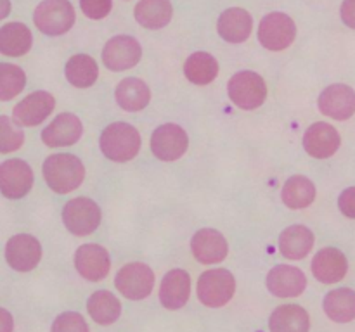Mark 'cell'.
Instances as JSON below:
<instances>
[{
  "label": "cell",
  "instance_id": "cell-1",
  "mask_svg": "<svg viewBox=\"0 0 355 332\" xmlns=\"http://www.w3.org/2000/svg\"><path fill=\"white\" fill-rule=\"evenodd\" d=\"M44 178L55 194H68L78 189L85 178L82 159L73 154H52L44 161Z\"/></svg>",
  "mask_w": 355,
  "mask_h": 332
},
{
  "label": "cell",
  "instance_id": "cell-2",
  "mask_svg": "<svg viewBox=\"0 0 355 332\" xmlns=\"http://www.w3.org/2000/svg\"><path fill=\"white\" fill-rule=\"evenodd\" d=\"M141 149V135L128 123H111L101 133V151L111 161H130Z\"/></svg>",
  "mask_w": 355,
  "mask_h": 332
},
{
  "label": "cell",
  "instance_id": "cell-3",
  "mask_svg": "<svg viewBox=\"0 0 355 332\" xmlns=\"http://www.w3.org/2000/svg\"><path fill=\"white\" fill-rule=\"evenodd\" d=\"M33 21L42 33L58 37L71 30L75 24V9L69 0H44L35 9Z\"/></svg>",
  "mask_w": 355,
  "mask_h": 332
},
{
  "label": "cell",
  "instance_id": "cell-4",
  "mask_svg": "<svg viewBox=\"0 0 355 332\" xmlns=\"http://www.w3.org/2000/svg\"><path fill=\"white\" fill-rule=\"evenodd\" d=\"M236 280L225 268H214L201 273L198 280V297L205 306L220 308L232 299Z\"/></svg>",
  "mask_w": 355,
  "mask_h": 332
},
{
  "label": "cell",
  "instance_id": "cell-5",
  "mask_svg": "<svg viewBox=\"0 0 355 332\" xmlns=\"http://www.w3.org/2000/svg\"><path fill=\"white\" fill-rule=\"evenodd\" d=\"M229 97L238 107L246 111L257 109L266 102L267 85L260 75L253 71L236 73L227 85Z\"/></svg>",
  "mask_w": 355,
  "mask_h": 332
},
{
  "label": "cell",
  "instance_id": "cell-6",
  "mask_svg": "<svg viewBox=\"0 0 355 332\" xmlns=\"http://www.w3.org/2000/svg\"><path fill=\"white\" fill-rule=\"evenodd\" d=\"M62 221L73 235H89L99 227L101 208L89 197H75L62 210Z\"/></svg>",
  "mask_w": 355,
  "mask_h": 332
},
{
  "label": "cell",
  "instance_id": "cell-7",
  "mask_svg": "<svg viewBox=\"0 0 355 332\" xmlns=\"http://www.w3.org/2000/svg\"><path fill=\"white\" fill-rule=\"evenodd\" d=\"M297 37V26L290 16L283 12H270L260 21L259 40L269 50H284Z\"/></svg>",
  "mask_w": 355,
  "mask_h": 332
},
{
  "label": "cell",
  "instance_id": "cell-8",
  "mask_svg": "<svg viewBox=\"0 0 355 332\" xmlns=\"http://www.w3.org/2000/svg\"><path fill=\"white\" fill-rule=\"evenodd\" d=\"M114 286L128 299H144L155 286V273L144 263H128L116 273Z\"/></svg>",
  "mask_w": 355,
  "mask_h": 332
},
{
  "label": "cell",
  "instance_id": "cell-9",
  "mask_svg": "<svg viewBox=\"0 0 355 332\" xmlns=\"http://www.w3.org/2000/svg\"><path fill=\"white\" fill-rule=\"evenodd\" d=\"M189 138L186 130L175 123L156 128L151 135V152L162 161H175L187 151Z\"/></svg>",
  "mask_w": 355,
  "mask_h": 332
},
{
  "label": "cell",
  "instance_id": "cell-10",
  "mask_svg": "<svg viewBox=\"0 0 355 332\" xmlns=\"http://www.w3.org/2000/svg\"><path fill=\"white\" fill-rule=\"evenodd\" d=\"M141 44L128 35H116L103 48V61L111 71H125L141 61Z\"/></svg>",
  "mask_w": 355,
  "mask_h": 332
},
{
  "label": "cell",
  "instance_id": "cell-11",
  "mask_svg": "<svg viewBox=\"0 0 355 332\" xmlns=\"http://www.w3.org/2000/svg\"><path fill=\"white\" fill-rule=\"evenodd\" d=\"M33 185V172L23 159H7L0 165V190L9 199H21Z\"/></svg>",
  "mask_w": 355,
  "mask_h": 332
},
{
  "label": "cell",
  "instance_id": "cell-12",
  "mask_svg": "<svg viewBox=\"0 0 355 332\" xmlns=\"http://www.w3.org/2000/svg\"><path fill=\"white\" fill-rule=\"evenodd\" d=\"M42 246L33 235H14L6 244V259L10 268L17 272H30L40 263Z\"/></svg>",
  "mask_w": 355,
  "mask_h": 332
},
{
  "label": "cell",
  "instance_id": "cell-13",
  "mask_svg": "<svg viewBox=\"0 0 355 332\" xmlns=\"http://www.w3.org/2000/svg\"><path fill=\"white\" fill-rule=\"evenodd\" d=\"M319 109L333 120H349L355 114V90L342 83L328 86L319 95Z\"/></svg>",
  "mask_w": 355,
  "mask_h": 332
},
{
  "label": "cell",
  "instance_id": "cell-14",
  "mask_svg": "<svg viewBox=\"0 0 355 332\" xmlns=\"http://www.w3.org/2000/svg\"><path fill=\"white\" fill-rule=\"evenodd\" d=\"M55 100L49 92L38 90L24 97L16 107H14V120L21 127H37L49 114L54 111Z\"/></svg>",
  "mask_w": 355,
  "mask_h": 332
},
{
  "label": "cell",
  "instance_id": "cell-15",
  "mask_svg": "<svg viewBox=\"0 0 355 332\" xmlns=\"http://www.w3.org/2000/svg\"><path fill=\"white\" fill-rule=\"evenodd\" d=\"M267 287L277 297H297L307 287V277L297 266L277 265L267 275Z\"/></svg>",
  "mask_w": 355,
  "mask_h": 332
},
{
  "label": "cell",
  "instance_id": "cell-16",
  "mask_svg": "<svg viewBox=\"0 0 355 332\" xmlns=\"http://www.w3.org/2000/svg\"><path fill=\"white\" fill-rule=\"evenodd\" d=\"M75 265L80 275L90 282H97L110 273L111 259L103 246L85 244L76 249Z\"/></svg>",
  "mask_w": 355,
  "mask_h": 332
},
{
  "label": "cell",
  "instance_id": "cell-17",
  "mask_svg": "<svg viewBox=\"0 0 355 332\" xmlns=\"http://www.w3.org/2000/svg\"><path fill=\"white\" fill-rule=\"evenodd\" d=\"M340 144H342V138L336 128L322 121L311 124V128L304 135V147L312 158H331L338 151Z\"/></svg>",
  "mask_w": 355,
  "mask_h": 332
},
{
  "label": "cell",
  "instance_id": "cell-18",
  "mask_svg": "<svg viewBox=\"0 0 355 332\" xmlns=\"http://www.w3.org/2000/svg\"><path fill=\"white\" fill-rule=\"evenodd\" d=\"M82 121L71 113H62L54 118L51 124L42 131V140L49 147H66L73 145L82 137Z\"/></svg>",
  "mask_w": 355,
  "mask_h": 332
},
{
  "label": "cell",
  "instance_id": "cell-19",
  "mask_svg": "<svg viewBox=\"0 0 355 332\" xmlns=\"http://www.w3.org/2000/svg\"><path fill=\"white\" fill-rule=\"evenodd\" d=\"M194 258L200 263H220L227 256V241L224 235L214 228H201L193 235L191 241Z\"/></svg>",
  "mask_w": 355,
  "mask_h": 332
},
{
  "label": "cell",
  "instance_id": "cell-20",
  "mask_svg": "<svg viewBox=\"0 0 355 332\" xmlns=\"http://www.w3.org/2000/svg\"><path fill=\"white\" fill-rule=\"evenodd\" d=\"M349 272L347 256L336 248H324L312 259V273L322 284L340 282Z\"/></svg>",
  "mask_w": 355,
  "mask_h": 332
},
{
  "label": "cell",
  "instance_id": "cell-21",
  "mask_svg": "<svg viewBox=\"0 0 355 332\" xmlns=\"http://www.w3.org/2000/svg\"><path fill=\"white\" fill-rule=\"evenodd\" d=\"M191 294V277L186 270H170L162 280L159 301L168 310H179L187 303Z\"/></svg>",
  "mask_w": 355,
  "mask_h": 332
},
{
  "label": "cell",
  "instance_id": "cell-22",
  "mask_svg": "<svg viewBox=\"0 0 355 332\" xmlns=\"http://www.w3.org/2000/svg\"><path fill=\"white\" fill-rule=\"evenodd\" d=\"M253 28L252 14L241 7H232V9L224 10L218 17L217 30L218 35L225 42L231 44H241L250 37Z\"/></svg>",
  "mask_w": 355,
  "mask_h": 332
},
{
  "label": "cell",
  "instance_id": "cell-23",
  "mask_svg": "<svg viewBox=\"0 0 355 332\" xmlns=\"http://www.w3.org/2000/svg\"><path fill=\"white\" fill-rule=\"evenodd\" d=\"M269 329L270 332H309L311 318L298 304H283L270 315Z\"/></svg>",
  "mask_w": 355,
  "mask_h": 332
},
{
  "label": "cell",
  "instance_id": "cell-24",
  "mask_svg": "<svg viewBox=\"0 0 355 332\" xmlns=\"http://www.w3.org/2000/svg\"><path fill=\"white\" fill-rule=\"evenodd\" d=\"M314 246V234L304 225H291L279 235V251L288 259H302Z\"/></svg>",
  "mask_w": 355,
  "mask_h": 332
},
{
  "label": "cell",
  "instance_id": "cell-25",
  "mask_svg": "<svg viewBox=\"0 0 355 332\" xmlns=\"http://www.w3.org/2000/svg\"><path fill=\"white\" fill-rule=\"evenodd\" d=\"M114 97L121 109L134 113V111H141L148 106L151 100V90L142 80L125 78L118 83Z\"/></svg>",
  "mask_w": 355,
  "mask_h": 332
},
{
  "label": "cell",
  "instance_id": "cell-26",
  "mask_svg": "<svg viewBox=\"0 0 355 332\" xmlns=\"http://www.w3.org/2000/svg\"><path fill=\"white\" fill-rule=\"evenodd\" d=\"M31 31L23 23H7L0 28V54L21 57L31 48Z\"/></svg>",
  "mask_w": 355,
  "mask_h": 332
},
{
  "label": "cell",
  "instance_id": "cell-27",
  "mask_svg": "<svg viewBox=\"0 0 355 332\" xmlns=\"http://www.w3.org/2000/svg\"><path fill=\"white\" fill-rule=\"evenodd\" d=\"M134 12L139 24L148 30H159L170 23L173 9L170 0H141Z\"/></svg>",
  "mask_w": 355,
  "mask_h": 332
},
{
  "label": "cell",
  "instance_id": "cell-28",
  "mask_svg": "<svg viewBox=\"0 0 355 332\" xmlns=\"http://www.w3.org/2000/svg\"><path fill=\"white\" fill-rule=\"evenodd\" d=\"M322 306L333 322H338V324L352 322L355 318V290L349 287L331 290L324 296Z\"/></svg>",
  "mask_w": 355,
  "mask_h": 332
},
{
  "label": "cell",
  "instance_id": "cell-29",
  "mask_svg": "<svg viewBox=\"0 0 355 332\" xmlns=\"http://www.w3.org/2000/svg\"><path fill=\"white\" fill-rule=\"evenodd\" d=\"M87 310L94 322L101 325H110L120 318L121 303L110 290H96L87 301Z\"/></svg>",
  "mask_w": 355,
  "mask_h": 332
},
{
  "label": "cell",
  "instance_id": "cell-30",
  "mask_svg": "<svg viewBox=\"0 0 355 332\" xmlns=\"http://www.w3.org/2000/svg\"><path fill=\"white\" fill-rule=\"evenodd\" d=\"M184 73L187 80L196 85H208L218 75V62L208 52H194L184 64Z\"/></svg>",
  "mask_w": 355,
  "mask_h": 332
},
{
  "label": "cell",
  "instance_id": "cell-31",
  "mask_svg": "<svg viewBox=\"0 0 355 332\" xmlns=\"http://www.w3.org/2000/svg\"><path fill=\"white\" fill-rule=\"evenodd\" d=\"M315 199V187L307 176L295 175L284 183L283 203L290 210H304L311 206Z\"/></svg>",
  "mask_w": 355,
  "mask_h": 332
},
{
  "label": "cell",
  "instance_id": "cell-32",
  "mask_svg": "<svg viewBox=\"0 0 355 332\" xmlns=\"http://www.w3.org/2000/svg\"><path fill=\"white\" fill-rule=\"evenodd\" d=\"M97 76H99V68L90 55L76 54L66 62V78L73 86H78V89L92 86Z\"/></svg>",
  "mask_w": 355,
  "mask_h": 332
},
{
  "label": "cell",
  "instance_id": "cell-33",
  "mask_svg": "<svg viewBox=\"0 0 355 332\" xmlns=\"http://www.w3.org/2000/svg\"><path fill=\"white\" fill-rule=\"evenodd\" d=\"M26 75L19 66L0 62V100H10L23 92Z\"/></svg>",
  "mask_w": 355,
  "mask_h": 332
},
{
  "label": "cell",
  "instance_id": "cell-34",
  "mask_svg": "<svg viewBox=\"0 0 355 332\" xmlns=\"http://www.w3.org/2000/svg\"><path fill=\"white\" fill-rule=\"evenodd\" d=\"M24 133L9 116H0V152H14L23 145Z\"/></svg>",
  "mask_w": 355,
  "mask_h": 332
},
{
  "label": "cell",
  "instance_id": "cell-35",
  "mask_svg": "<svg viewBox=\"0 0 355 332\" xmlns=\"http://www.w3.org/2000/svg\"><path fill=\"white\" fill-rule=\"evenodd\" d=\"M51 332H89L85 318L76 311H66L61 313L52 324Z\"/></svg>",
  "mask_w": 355,
  "mask_h": 332
},
{
  "label": "cell",
  "instance_id": "cell-36",
  "mask_svg": "<svg viewBox=\"0 0 355 332\" xmlns=\"http://www.w3.org/2000/svg\"><path fill=\"white\" fill-rule=\"evenodd\" d=\"M82 12L90 19H103L111 12L113 2L111 0H80Z\"/></svg>",
  "mask_w": 355,
  "mask_h": 332
},
{
  "label": "cell",
  "instance_id": "cell-37",
  "mask_svg": "<svg viewBox=\"0 0 355 332\" xmlns=\"http://www.w3.org/2000/svg\"><path fill=\"white\" fill-rule=\"evenodd\" d=\"M338 208L345 216L355 218V187H349L340 194Z\"/></svg>",
  "mask_w": 355,
  "mask_h": 332
},
{
  "label": "cell",
  "instance_id": "cell-38",
  "mask_svg": "<svg viewBox=\"0 0 355 332\" xmlns=\"http://www.w3.org/2000/svg\"><path fill=\"white\" fill-rule=\"evenodd\" d=\"M340 14H342L343 23L355 30V0H343Z\"/></svg>",
  "mask_w": 355,
  "mask_h": 332
},
{
  "label": "cell",
  "instance_id": "cell-39",
  "mask_svg": "<svg viewBox=\"0 0 355 332\" xmlns=\"http://www.w3.org/2000/svg\"><path fill=\"white\" fill-rule=\"evenodd\" d=\"M14 329V320L12 315L7 310L0 308V332H12Z\"/></svg>",
  "mask_w": 355,
  "mask_h": 332
},
{
  "label": "cell",
  "instance_id": "cell-40",
  "mask_svg": "<svg viewBox=\"0 0 355 332\" xmlns=\"http://www.w3.org/2000/svg\"><path fill=\"white\" fill-rule=\"evenodd\" d=\"M10 12V0H0V21L3 19V17L9 16Z\"/></svg>",
  "mask_w": 355,
  "mask_h": 332
}]
</instances>
